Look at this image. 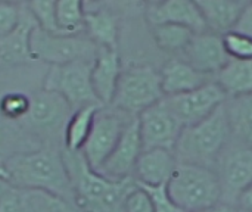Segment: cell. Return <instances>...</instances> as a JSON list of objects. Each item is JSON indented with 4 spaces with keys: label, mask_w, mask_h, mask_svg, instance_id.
<instances>
[{
    "label": "cell",
    "mask_w": 252,
    "mask_h": 212,
    "mask_svg": "<svg viewBox=\"0 0 252 212\" xmlns=\"http://www.w3.org/2000/svg\"><path fill=\"white\" fill-rule=\"evenodd\" d=\"M167 187L183 211H210L221 204V187L213 168L179 162Z\"/></svg>",
    "instance_id": "4"
},
{
    "label": "cell",
    "mask_w": 252,
    "mask_h": 212,
    "mask_svg": "<svg viewBox=\"0 0 252 212\" xmlns=\"http://www.w3.org/2000/svg\"><path fill=\"white\" fill-rule=\"evenodd\" d=\"M159 72H161L162 90L165 97L196 90L214 80L213 77L199 72L186 61L177 56L168 59L164 63V66L159 69Z\"/></svg>",
    "instance_id": "19"
},
{
    "label": "cell",
    "mask_w": 252,
    "mask_h": 212,
    "mask_svg": "<svg viewBox=\"0 0 252 212\" xmlns=\"http://www.w3.org/2000/svg\"><path fill=\"white\" fill-rule=\"evenodd\" d=\"M137 120L143 151L167 149L174 152L185 127L167 106L165 100L139 114Z\"/></svg>",
    "instance_id": "12"
},
{
    "label": "cell",
    "mask_w": 252,
    "mask_h": 212,
    "mask_svg": "<svg viewBox=\"0 0 252 212\" xmlns=\"http://www.w3.org/2000/svg\"><path fill=\"white\" fill-rule=\"evenodd\" d=\"M164 99L161 72L152 65H131L123 69L111 106L137 117Z\"/></svg>",
    "instance_id": "6"
},
{
    "label": "cell",
    "mask_w": 252,
    "mask_h": 212,
    "mask_svg": "<svg viewBox=\"0 0 252 212\" xmlns=\"http://www.w3.org/2000/svg\"><path fill=\"white\" fill-rule=\"evenodd\" d=\"M183 212H211V210H210V211H183Z\"/></svg>",
    "instance_id": "39"
},
{
    "label": "cell",
    "mask_w": 252,
    "mask_h": 212,
    "mask_svg": "<svg viewBox=\"0 0 252 212\" xmlns=\"http://www.w3.org/2000/svg\"><path fill=\"white\" fill-rule=\"evenodd\" d=\"M84 31L87 37L97 47L118 50L120 27H118V15L114 10L108 7L86 10Z\"/></svg>",
    "instance_id": "23"
},
{
    "label": "cell",
    "mask_w": 252,
    "mask_h": 212,
    "mask_svg": "<svg viewBox=\"0 0 252 212\" xmlns=\"http://www.w3.org/2000/svg\"><path fill=\"white\" fill-rule=\"evenodd\" d=\"M41 148V143L19 122L0 114V165H4L12 156L32 152Z\"/></svg>",
    "instance_id": "22"
},
{
    "label": "cell",
    "mask_w": 252,
    "mask_h": 212,
    "mask_svg": "<svg viewBox=\"0 0 252 212\" xmlns=\"http://www.w3.org/2000/svg\"><path fill=\"white\" fill-rule=\"evenodd\" d=\"M152 37L157 46L168 53H183L189 46L196 31L189 27L177 25V24H159L151 27Z\"/></svg>",
    "instance_id": "27"
},
{
    "label": "cell",
    "mask_w": 252,
    "mask_h": 212,
    "mask_svg": "<svg viewBox=\"0 0 252 212\" xmlns=\"http://www.w3.org/2000/svg\"><path fill=\"white\" fill-rule=\"evenodd\" d=\"M22 6L12 1H0V37L10 34L19 24Z\"/></svg>",
    "instance_id": "33"
},
{
    "label": "cell",
    "mask_w": 252,
    "mask_h": 212,
    "mask_svg": "<svg viewBox=\"0 0 252 212\" xmlns=\"http://www.w3.org/2000/svg\"><path fill=\"white\" fill-rule=\"evenodd\" d=\"M9 184L19 189L43 190L74 204V195L62 151L41 146L37 151L12 156L4 164Z\"/></svg>",
    "instance_id": "2"
},
{
    "label": "cell",
    "mask_w": 252,
    "mask_h": 212,
    "mask_svg": "<svg viewBox=\"0 0 252 212\" xmlns=\"http://www.w3.org/2000/svg\"><path fill=\"white\" fill-rule=\"evenodd\" d=\"M164 100L182 125L190 127L213 115L227 102V96L213 80L196 90L177 96H168Z\"/></svg>",
    "instance_id": "11"
},
{
    "label": "cell",
    "mask_w": 252,
    "mask_h": 212,
    "mask_svg": "<svg viewBox=\"0 0 252 212\" xmlns=\"http://www.w3.org/2000/svg\"><path fill=\"white\" fill-rule=\"evenodd\" d=\"M131 118L133 115L121 112L112 106H105L97 111L92 131L81 149V153L92 170H100L115 149Z\"/></svg>",
    "instance_id": "8"
},
{
    "label": "cell",
    "mask_w": 252,
    "mask_h": 212,
    "mask_svg": "<svg viewBox=\"0 0 252 212\" xmlns=\"http://www.w3.org/2000/svg\"><path fill=\"white\" fill-rule=\"evenodd\" d=\"M211 212H239L236 207L227 205V204H219L217 207H214Z\"/></svg>",
    "instance_id": "37"
},
{
    "label": "cell",
    "mask_w": 252,
    "mask_h": 212,
    "mask_svg": "<svg viewBox=\"0 0 252 212\" xmlns=\"http://www.w3.org/2000/svg\"><path fill=\"white\" fill-rule=\"evenodd\" d=\"M30 47L34 59L46 61L50 65H65L74 61L94 62L99 47L81 35H52L40 30L32 31Z\"/></svg>",
    "instance_id": "10"
},
{
    "label": "cell",
    "mask_w": 252,
    "mask_h": 212,
    "mask_svg": "<svg viewBox=\"0 0 252 212\" xmlns=\"http://www.w3.org/2000/svg\"><path fill=\"white\" fill-rule=\"evenodd\" d=\"M227 99L252 94V61L230 59L229 63L214 77Z\"/></svg>",
    "instance_id": "24"
},
{
    "label": "cell",
    "mask_w": 252,
    "mask_h": 212,
    "mask_svg": "<svg viewBox=\"0 0 252 212\" xmlns=\"http://www.w3.org/2000/svg\"><path fill=\"white\" fill-rule=\"evenodd\" d=\"M182 59L199 72L216 77L232 59L224 46V35L202 31L196 32L189 46L182 53Z\"/></svg>",
    "instance_id": "14"
},
{
    "label": "cell",
    "mask_w": 252,
    "mask_h": 212,
    "mask_svg": "<svg viewBox=\"0 0 252 212\" xmlns=\"http://www.w3.org/2000/svg\"><path fill=\"white\" fill-rule=\"evenodd\" d=\"M9 173L6 170L4 165H0V182H4V183H9Z\"/></svg>",
    "instance_id": "38"
},
{
    "label": "cell",
    "mask_w": 252,
    "mask_h": 212,
    "mask_svg": "<svg viewBox=\"0 0 252 212\" xmlns=\"http://www.w3.org/2000/svg\"><path fill=\"white\" fill-rule=\"evenodd\" d=\"M177 164L179 162L173 151H167V149L143 151L137 161L133 177L137 184H145V186L167 184Z\"/></svg>",
    "instance_id": "20"
},
{
    "label": "cell",
    "mask_w": 252,
    "mask_h": 212,
    "mask_svg": "<svg viewBox=\"0 0 252 212\" xmlns=\"http://www.w3.org/2000/svg\"><path fill=\"white\" fill-rule=\"evenodd\" d=\"M0 212H77L74 204L43 190L19 189L0 182Z\"/></svg>",
    "instance_id": "13"
},
{
    "label": "cell",
    "mask_w": 252,
    "mask_h": 212,
    "mask_svg": "<svg viewBox=\"0 0 252 212\" xmlns=\"http://www.w3.org/2000/svg\"><path fill=\"white\" fill-rule=\"evenodd\" d=\"M145 18L149 27L159 24H177L196 32L208 31L202 13L192 0H152L145 3Z\"/></svg>",
    "instance_id": "16"
},
{
    "label": "cell",
    "mask_w": 252,
    "mask_h": 212,
    "mask_svg": "<svg viewBox=\"0 0 252 212\" xmlns=\"http://www.w3.org/2000/svg\"><path fill=\"white\" fill-rule=\"evenodd\" d=\"M236 208L239 211L252 212V184L239 196L238 204H236Z\"/></svg>",
    "instance_id": "36"
},
{
    "label": "cell",
    "mask_w": 252,
    "mask_h": 212,
    "mask_svg": "<svg viewBox=\"0 0 252 212\" xmlns=\"http://www.w3.org/2000/svg\"><path fill=\"white\" fill-rule=\"evenodd\" d=\"M232 142V130L224 105L204 121L185 127L176 145L177 162L216 168L220 155Z\"/></svg>",
    "instance_id": "3"
},
{
    "label": "cell",
    "mask_w": 252,
    "mask_h": 212,
    "mask_svg": "<svg viewBox=\"0 0 252 212\" xmlns=\"http://www.w3.org/2000/svg\"><path fill=\"white\" fill-rule=\"evenodd\" d=\"M74 204L83 212H126V201L137 187L134 179L112 180L90 168L81 152L62 149Z\"/></svg>",
    "instance_id": "1"
},
{
    "label": "cell",
    "mask_w": 252,
    "mask_h": 212,
    "mask_svg": "<svg viewBox=\"0 0 252 212\" xmlns=\"http://www.w3.org/2000/svg\"><path fill=\"white\" fill-rule=\"evenodd\" d=\"M30 109V97L21 93H9L0 100V114L9 120H22Z\"/></svg>",
    "instance_id": "30"
},
{
    "label": "cell",
    "mask_w": 252,
    "mask_h": 212,
    "mask_svg": "<svg viewBox=\"0 0 252 212\" xmlns=\"http://www.w3.org/2000/svg\"><path fill=\"white\" fill-rule=\"evenodd\" d=\"M124 210L126 212H155L149 195L139 186L128 195Z\"/></svg>",
    "instance_id": "34"
},
{
    "label": "cell",
    "mask_w": 252,
    "mask_h": 212,
    "mask_svg": "<svg viewBox=\"0 0 252 212\" xmlns=\"http://www.w3.org/2000/svg\"><path fill=\"white\" fill-rule=\"evenodd\" d=\"M224 46L230 58L252 61V38L244 34L230 31L224 34Z\"/></svg>",
    "instance_id": "31"
},
{
    "label": "cell",
    "mask_w": 252,
    "mask_h": 212,
    "mask_svg": "<svg viewBox=\"0 0 252 212\" xmlns=\"http://www.w3.org/2000/svg\"><path fill=\"white\" fill-rule=\"evenodd\" d=\"M84 4L80 0H58L56 19L66 35H80L84 31Z\"/></svg>",
    "instance_id": "28"
},
{
    "label": "cell",
    "mask_w": 252,
    "mask_h": 212,
    "mask_svg": "<svg viewBox=\"0 0 252 212\" xmlns=\"http://www.w3.org/2000/svg\"><path fill=\"white\" fill-rule=\"evenodd\" d=\"M38 27L34 15L27 6H22V15L18 27L7 35L0 37V62L6 65L30 63L34 59L30 47L32 31Z\"/></svg>",
    "instance_id": "17"
},
{
    "label": "cell",
    "mask_w": 252,
    "mask_h": 212,
    "mask_svg": "<svg viewBox=\"0 0 252 212\" xmlns=\"http://www.w3.org/2000/svg\"><path fill=\"white\" fill-rule=\"evenodd\" d=\"M208 31L227 34L233 31L250 0H195Z\"/></svg>",
    "instance_id": "21"
},
{
    "label": "cell",
    "mask_w": 252,
    "mask_h": 212,
    "mask_svg": "<svg viewBox=\"0 0 252 212\" xmlns=\"http://www.w3.org/2000/svg\"><path fill=\"white\" fill-rule=\"evenodd\" d=\"M139 187H142L151 198L152 205H154V211L155 212H183L180 210L174 201L171 199L170 193H168V187L167 184H161V186H145V184H137Z\"/></svg>",
    "instance_id": "32"
},
{
    "label": "cell",
    "mask_w": 252,
    "mask_h": 212,
    "mask_svg": "<svg viewBox=\"0 0 252 212\" xmlns=\"http://www.w3.org/2000/svg\"><path fill=\"white\" fill-rule=\"evenodd\" d=\"M123 66L118 50L99 47L92 68V86L103 106H111Z\"/></svg>",
    "instance_id": "18"
},
{
    "label": "cell",
    "mask_w": 252,
    "mask_h": 212,
    "mask_svg": "<svg viewBox=\"0 0 252 212\" xmlns=\"http://www.w3.org/2000/svg\"><path fill=\"white\" fill-rule=\"evenodd\" d=\"M238 211H239V210H238ZM239 212H245V211H239Z\"/></svg>",
    "instance_id": "40"
},
{
    "label": "cell",
    "mask_w": 252,
    "mask_h": 212,
    "mask_svg": "<svg viewBox=\"0 0 252 212\" xmlns=\"http://www.w3.org/2000/svg\"><path fill=\"white\" fill-rule=\"evenodd\" d=\"M232 137L252 146V94L230 97L224 103Z\"/></svg>",
    "instance_id": "25"
},
{
    "label": "cell",
    "mask_w": 252,
    "mask_h": 212,
    "mask_svg": "<svg viewBox=\"0 0 252 212\" xmlns=\"http://www.w3.org/2000/svg\"><path fill=\"white\" fill-rule=\"evenodd\" d=\"M105 106L89 105L83 106L71 115L66 130H65V148L69 152H81L94 122V117L99 109Z\"/></svg>",
    "instance_id": "26"
},
{
    "label": "cell",
    "mask_w": 252,
    "mask_h": 212,
    "mask_svg": "<svg viewBox=\"0 0 252 212\" xmlns=\"http://www.w3.org/2000/svg\"><path fill=\"white\" fill-rule=\"evenodd\" d=\"M214 170L221 187V204L236 207L239 196L252 184V146L232 137Z\"/></svg>",
    "instance_id": "9"
},
{
    "label": "cell",
    "mask_w": 252,
    "mask_h": 212,
    "mask_svg": "<svg viewBox=\"0 0 252 212\" xmlns=\"http://www.w3.org/2000/svg\"><path fill=\"white\" fill-rule=\"evenodd\" d=\"M92 68L90 61H74L65 65H50L43 90L58 93L62 96L72 111H77L89 105L103 106L92 86Z\"/></svg>",
    "instance_id": "7"
},
{
    "label": "cell",
    "mask_w": 252,
    "mask_h": 212,
    "mask_svg": "<svg viewBox=\"0 0 252 212\" xmlns=\"http://www.w3.org/2000/svg\"><path fill=\"white\" fill-rule=\"evenodd\" d=\"M233 31L252 38V0L248 1L245 10L242 12L239 21L236 22V25L233 28Z\"/></svg>",
    "instance_id": "35"
},
{
    "label": "cell",
    "mask_w": 252,
    "mask_h": 212,
    "mask_svg": "<svg viewBox=\"0 0 252 212\" xmlns=\"http://www.w3.org/2000/svg\"><path fill=\"white\" fill-rule=\"evenodd\" d=\"M142 152L143 145L139 130V120L137 117H133L131 121L127 124L121 139L118 140L115 149L97 173L112 180L134 179V170Z\"/></svg>",
    "instance_id": "15"
},
{
    "label": "cell",
    "mask_w": 252,
    "mask_h": 212,
    "mask_svg": "<svg viewBox=\"0 0 252 212\" xmlns=\"http://www.w3.org/2000/svg\"><path fill=\"white\" fill-rule=\"evenodd\" d=\"M34 15L38 28L52 35H66L58 25L56 19V1L53 0H32L27 4Z\"/></svg>",
    "instance_id": "29"
},
{
    "label": "cell",
    "mask_w": 252,
    "mask_h": 212,
    "mask_svg": "<svg viewBox=\"0 0 252 212\" xmlns=\"http://www.w3.org/2000/svg\"><path fill=\"white\" fill-rule=\"evenodd\" d=\"M72 114V108L62 96L41 90L30 99V109L19 122L41 146L62 151L65 148V130Z\"/></svg>",
    "instance_id": "5"
}]
</instances>
